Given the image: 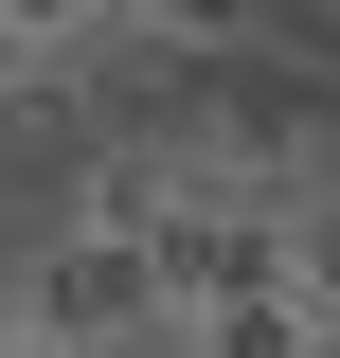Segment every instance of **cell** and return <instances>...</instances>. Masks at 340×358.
I'll use <instances>...</instances> for the list:
<instances>
[{"mask_svg": "<svg viewBox=\"0 0 340 358\" xmlns=\"http://www.w3.org/2000/svg\"><path fill=\"white\" fill-rule=\"evenodd\" d=\"M304 358H340V322H304Z\"/></svg>", "mask_w": 340, "mask_h": 358, "instance_id": "3957f363", "label": "cell"}, {"mask_svg": "<svg viewBox=\"0 0 340 358\" xmlns=\"http://www.w3.org/2000/svg\"><path fill=\"white\" fill-rule=\"evenodd\" d=\"M0 305L36 322V358H162V341H179L162 268H143L126 233H72V215H54L18 268H0Z\"/></svg>", "mask_w": 340, "mask_h": 358, "instance_id": "6da1fadb", "label": "cell"}, {"mask_svg": "<svg viewBox=\"0 0 340 358\" xmlns=\"http://www.w3.org/2000/svg\"><path fill=\"white\" fill-rule=\"evenodd\" d=\"M162 358H179V341H162Z\"/></svg>", "mask_w": 340, "mask_h": 358, "instance_id": "277c9868", "label": "cell"}, {"mask_svg": "<svg viewBox=\"0 0 340 358\" xmlns=\"http://www.w3.org/2000/svg\"><path fill=\"white\" fill-rule=\"evenodd\" d=\"M269 0H126V54H162V72H215V54H251Z\"/></svg>", "mask_w": 340, "mask_h": 358, "instance_id": "7a4b0ae2", "label": "cell"}]
</instances>
